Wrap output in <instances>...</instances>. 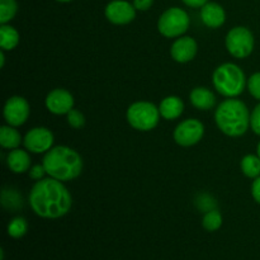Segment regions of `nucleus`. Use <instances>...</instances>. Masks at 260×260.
I'll return each mask as SVG.
<instances>
[{
  "label": "nucleus",
  "instance_id": "1",
  "mask_svg": "<svg viewBox=\"0 0 260 260\" xmlns=\"http://www.w3.org/2000/svg\"><path fill=\"white\" fill-rule=\"evenodd\" d=\"M28 203L38 217L57 220L68 215L71 210L73 197L63 182L48 177L33 184Z\"/></svg>",
  "mask_w": 260,
  "mask_h": 260
},
{
  "label": "nucleus",
  "instance_id": "2",
  "mask_svg": "<svg viewBox=\"0 0 260 260\" xmlns=\"http://www.w3.org/2000/svg\"><path fill=\"white\" fill-rule=\"evenodd\" d=\"M42 165L48 177L63 183L76 179L84 168L81 155L65 145L53 146L50 151L46 152Z\"/></svg>",
  "mask_w": 260,
  "mask_h": 260
},
{
  "label": "nucleus",
  "instance_id": "3",
  "mask_svg": "<svg viewBox=\"0 0 260 260\" xmlns=\"http://www.w3.org/2000/svg\"><path fill=\"white\" fill-rule=\"evenodd\" d=\"M215 122L228 137H240L250 128V112L243 101L228 98L216 108Z\"/></svg>",
  "mask_w": 260,
  "mask_h": 260
},
{
  "label": "nucleus",
  "instance_id": "4",
  "mask_svg": "<svg viewBox=\"0 0 260 260\" xmlns=\"http://www.w3.org/2000/svg\"><path fill=\"white\" fill-rule=\"evenodd\" d=\"M212 84L216 90L226 98H238L248 84L245 73L234 62H223L213 70Z\"/></svg>",
  "mask_w": 260,
  "mask_h": 260
},
{
  "label": "nucleus",
  "instance_id": "5",
  "mask_svg": "<svg viewBox=\"0 0 260 260\" xmlns=\"http://www.w3.org/2000/svg\"><path fill=\"white\" fill-rule=\"evenodd\" d=\"M160 118L161 116L159 107L146 101L135 102L126 112V119L129 126L141 132H149L156 128Z\"/></svg>",
  "mask_w": 260,
  "mask_h": 260
},
{
  "label": "nucleus",
  "instance_id": "6",
  "mask_svg": "<svg viewBox=\"0 0 260 260\" xmlns=\"http://www.w3.org/2000/svg\"><path fill=\"white\" fill-rule=\"evenodd\" d=\"M190 25V18L184 9L178 7L165 10L157 20V30L165 38H178L185 35Z\"/></svg>",
  "mask_w": 260,
  "mask_h": 260
},
{
  "label": "nucleus",
  "instance_id": "7",
  "mask_svg": "<svg viewBox=\"0 0 260 260\" xmlns=\"http://www.w3.org/2000/svg\"><path fill=\"white\" fill-rule=\"evenodd\" d=\"M225 46L228 52L234 58L243 60L249 57L253 53L255 46L253 32L244 25L231 28L226 35Z\"/></svg>",
  "mask_w": 260,
  "mask_h": 260
},
{
  "label": "nucleus",
  "instance_id": "8",
  "mask_svg": "<svg viewBox=\"0 0 260 260\" xmlns=\"http://www.w3.org/2000/svg\"><path fill=\"white\" fill-rule=\"evenodd\" d=\"M205 136V124L196 118H188L180 122L173 132L175 144L182 147L197 145Z\"/></svg>",
  "mask_w": 260,
  "mask_h": 260
},
{
  "label": "nucleus",
  "instance_id": "9",
  "mask_svg": "<svg viewBox=\"0 0 260 260\" xmlns=\"http://www.w3.org/2000/svg\"><path fill=\"white\" fill-rule=\"evenodd\" d=\"M30 114L29 103L25 98L20 95H13L7 99L3 108V116H4L7 124L13 127H20L28 121Z\"/></svg>",
  "mask_w": 260,
  "mask_h": 260
},
{
  "label": "nucleus",
  "instance_id": "10",
  "mask_svg": "<svg viewBox=\"0 0 260 260\" xmlns=\"http://www.w3.org/2000/svg\"><path fill=\"white\" fill-rule=\"evenodd\" d=\"M55 137L47 127H35L23 137L24 149L30 154H46L53 147Z\"/></svg>",
  "mask_w": 260,
  "mask_h": 260
},
{
  "label": "nucleus",
  "instance_id": "11",
  "mask_svg": "<svg viewBox=\"0 0 260 260\" xmlns=\"http://www.w3.org/2000/svg\"><path fill=\"white\" fill-rule=\"evenodd\" d=\"M104 15L112 24L126 25L136 18V8L127 0H112L107 4Z\"/></svg>",
  "mask_w": 260,
  "mask_h": 260
},
{
  "label": "nucleus",
  "instance_id": "12",
  "mask_svg": "<svg viewBox=\"0 0 260 260\" xmlns=\"http://www.w3.org/2000/svg\"><path fill=\"white\" fill-rule=\"evenodd\" d=\"M74 95L63 88H56L47 94L45 99V106L50 113L55 116H63L74 109Z\"/></svg>",
  "mask_w": 260,
  "mask_h": 260
},
{
  "label": "nucleus",
  "instance_id": "13",
  "mask_svg": "<svg viewBox=\"0 0 260 260\" xmlns=\"http://www.w3.org/2000/svg\"><path fill=\"white\" fill-rule=\"evenodd\" d=\"M198 52L197 41L189 36H182L175 38L173 45L170 46V56L175 62L187 63L194 60Z\"/></svg>",
  "mask_w": 260,
  "mask_h": 260
},
{
  "label": "nucleus",
  "instance_id": "14",
  "mask_svg": "<svg viewBox=\"0 0 260 260\" xmlns=\"http://www.w3.org/2000/svg\"><path fill=\"white\" fill-rule=\"evenodd\" d=\"M201 19L206 27L217 29L226 22V12L218 3L208 2L201 8Z\"/></svg>",
  "mask_w": 260,
  "mask_h": 260
},
{
  "label": "nucleus",
  "instance_id": "15",
  "mask_svg": "<svg viewBox=\"0 0 260 260\" xmlns=\"http://www.w3.org/2000/svg\"><path fill=\"white\" fill-rule=\"evenodd\" d=\"M7 165L9 170L14 174H24L29 172L32 167V160H30L29 151L22 149L10 150L9 154L7 155Z\"/></svg>",
  "mask_w": 260,
  "mask_h": 260
},
{
  "label": "nucleus",
  "instance_id": "16",
  "mask_svg": "<svg viewBox=\"0 0 260 260\" xmlns=\"http://www.w3.org/2000/svg\"><path fill=\"white\" fill-rule=\"evenodd\" d=\"M189 102L198 111H210L216 106V95L205 86H197L189 93Z\"/></svg>",
  "mask_w": 260,
  "mask_h": 260
},
{
  "label": "nucleus",
  "instance_id": "17",
  "mask_svg": "<svg viewBox=\"0 0 260 260\" xmlns=\"http://www.w3.org/2000/svg\"><path fill=\"white\" fill-rule=\"evenodd\" d=\"M160 116L167 121L178 119L184 112V102L177 95L165 96L159 104Z\"/></svg>",
  "mask_w": 260,
  "mask_h": 260
},
{
  "label": "nucleus",
  "instance_id": "18",
  "mask_svg": "<svg viewBox=\"0 0 260 260\" xmlns=\"http://www.w3.org/2000/svg\"><path fill=\"white\" fill-rule=\"evenodd\" d=\"M23 144V137L17 127L5 124L0 128V146L5 150L18 149Z\"/></svg>",
  "mask_w": 260,
  "mask_h": 260
},
{
  "label": "nucleus",
  "instance_id": "19",
  "mask_svg": "<svg viewBox=\"0 0 260 260\" xmlns=\"http://www.w3.org/2000/svg\"><path fill=\"white\" fill-rule=\"evenodd\" d=\"M19 32L9 24L0 25V48L3 51H12L19 45Z\"/></svg>",
  "mask_w": 260,
  "mask_h": 260
},
{
  "label": "nucleus",
  "instance_id": "20",
  "mask_svg": "<svg viewBox=\"0 0 260 260\" xmlns=\"http://www.w3.org/2000/svg\"><path fill=\"white\" fill-rule=\"evenodd\" d=\"M240 170L246 178H258L260 175V157L256 154L245 155L240 161Z\"/></svg>",
  "mask_w": 260,
  "mask_h": 260
},
{
  "label": "nucleus",
  "instance_id": "21",
  "mask_svg": "<svg viewBox=\"0 0 260 260\" xmlns=\"http://www.w3.org/2000/svg\"><path fill=\"white\" fill-rule=\"evenodd\" d=\"M2 203L5 208L10 211H17L23 206L22 196L13 188H4L2 192Z\"/></svg>",
  "mask_w": 260,
  "mask_h": 260
},
{
  "label": "nucleus",
  "instance_id": "22",
  "mask_svg": "<svg viewBox=\"0 0 260 260\" xmlns=\"http://www.w3.org/2000/svg\"><path fill=\"white\" fill-rule=\"evenodd\" d=\"M202 226L205 230L210 231V233L217 231L222 226V215L220 211L217 208H213L208 212H205V216L202 218Z\"/></svg>",
  "mask_w": 260,
  "mask_h": 260
},
{
  "label": "nucleus",
  "instance_id": "23",
  "mask_svg": "<svg viewBox=\"0 0 260 260\" xmlns=\"http://www.w3.org/2000/svg\"><path fill=\"white\" fill-rule=\"evenodd\" d=\"M8 235L13 239H20L27 234L28 231V222L24 217H14L13 220H10V222L8 223Z\"/></svg>",
  "mask_w": 260,
  "mask_h": 260
},
{
  "label": "nucleus",
  "instance_id": "24",
  "mask_svg": "<svg viewBox=\"0 0 260 260\" xmlns=\"http://www.w3.org/2000/svg\"><path fill=\"white\" fill-rule=\"evenodd\" d=\"M18 12V3L15 0H0V24H8L14 19Z\"/></svg>",
  "mask_w": 260,
  "mask_h": 260
},
{
  "label": "nucleus",
  "instance_id": "25",
  "mask_svg": "<svg viewBox=\"0 0 260 260\" xmlns=\"http://www.w3.org/2000/svg\"><path fill=\"white\" fill-rule=\"evenodd\" d=\"M66 121H68L69 126L71 128L80 129L85 126V116L81 113L78 109H71L68 114H66Z\"/></svg>",
  "mask_w": 260,
  "mask_h": 260
},
{
  "label": "nucleus",
  "instance_id": "26",
  "mask_svg": "<svg viewBox=\"0 0 260 260\" xmlns=\"http://www.w3.org/2000/svg\"><path fill=\"white\" fill-rule=\"evenodd\" d=\"M246 88H248L250 95L260 102V71L251 74L250 78L248 79Z\"/></svg>",
  "mask_w": 260,
  "mask_h": 260
},
{
  "label": "nucleus",
  "instance_id": "27",
  "mask_svg": "<svg viewBox=\"0 0 260 260\" xmlns=\"http://www.w3.org/2000/svg\"><path fill=\"white\" fill-rule=\"evenodd\" d=\"M250 128L256 136H260V102L250 113Z\"/></svg>",
  "mask_w": 260,
  "mask_h": 260
},
{
  "label": "nucleus",
  "instance_id": "28",
  "mask_svg": "<svg viewBox=\"0 0 260 260\" xmlns=\"http://www.w3.org/2000/svg\"><path fill=\"white\" fill-rule=\"evenodd\" d=\"M47 174L45 170V167H43L42 164H36V165H32L29 169V172H28V175H29L30 179L33 180H41L45 178V175Z\"/></svg>",
  "mask_w": 260,
  "mask_h": 260
},
{
  "label": "nucleus",
  "instance_id": "29",
  "mask_svg": "<svg viewBox=\"0 0 260 260\" xmlns=\"http://www.w3.org/2000/svg\"><path fill=\"white\" fill-rule=\"evenodd\" d=\"M250 192H251V197H253V200L255 201L258 205H260V175L258 178H255V179H253Z\"/></svg>",
  "mask_w": 260,
  "mask_h": 260
},
{
  "label": "nucleus",
  "instance_id": "30",
  "mask_svg": "<svg viewBox=\"0 0 260 260\" xmlns=\"http://www.w3.org/2000/svg\"><path fill=\"white\" fill-rule=\"evenodd\" d=\"M134 7L136 8V10H140V12H146L154 4V0H134Z\"/></svg>",
  "mask_w": 260,
  "mask_h": 260
},
{
  "label": "nucleus",
  "instance_id": "31",
  "mask_svg": "<svg viewBox=\"0 0 260 260\" xmlns=\"http://www.w3.org/2000/svg\"><path fill=\"white\" fill-rule=\"evenodd\" d=\"M182 2L189 8H202L203 5L207 4L208 0H182Z\"/></svg>",
  "mask_w": 260,
  "mask_h": 260
},
{
  "label": "nucleus",
  "instance_id": "32",
  "mask_svg": "<svg viewBox=\"0 0 260 260\" xmlns=\"http://www.w3.org/2000/svg\"><path fill=\"white\" fill-rule=\"evenodd\" d=\"M5 65V51L0 50V68H4Z\"/></svg>",
  "mask_w": 260,
  "mask_h": 260
},
{
  "label": "nucleus",
  "instance_id": "33",
  "mask_svg": "<svg viewBox=\"0 0 260 260\" xmlns=\"http://www.w3.org/2000/svg\"><path fill=\"white\" fill-rule=\"evenodd\" d=\"M256 155L260 157V141L258 142V145H256Z\"/></svg>",
  "mask_w": 260,
  "mask_h": 260
},
{
  "label": "nucleus",
  "instance_id": "34",
  "mask_svg": "<svg viewBox=\"0 0 260 260\" xmlns=\"http://www.w3.org/2000/svg\"><path fill=\"white\" fill-rule=\"evenodd\" d=\"M56 2H58V3H70V2H73V0H56Z\"/></svg>",
  "mask_w": 260,
  "mask_h": 260
}]
</instances>
